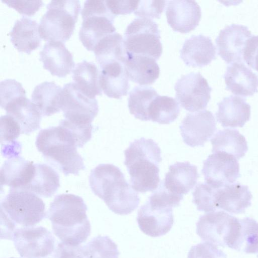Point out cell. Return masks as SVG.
Returning a JSON list of instances; mask_svg holds the SVG:
<instances>
[{"label":"cell","instance_id":"34","mask_svg":"<svg viewBox=\"0 0 258 258\" xmlns=\"http://www.w3.org/2000/svg\"><path fill=\"white\" fill-rule=\"evenodd\" d=\"M180 111L179 103L172 97L157 96L148 108L150 120L160 124H169L178 117Z\"/></svg>","mask_w":258,"mask_h":258},{"label":"cell","instance_id":"15","mask_svg":"<svg viewBox=\"0 0 258 258\" xmlns=\"http://www.w3.org/2000/svg\"><path fill=\"white\" fill-rule=\"evenodd\" d=\"M179 128L184 143L191 147L203 146L217 129L215 117L207 110L188 113Z\"/></svg>","mask_w":258,"mask_h":258},{"label":"cell","instance_id":"47","mask_svg":"<svg viewBox=\"0 0 258 258\" xmlns=\"http://www.w3.org/2000/svg\"><path fill=\"white\" fill-rule=\"evenodd\" d=\"M54 258H86L81 252L79 245L72 246L59 242L55 250Z\"/></svg>","mask_w":258,"mask_h":258},{"label":"cell","instance_id":"27","mask_svg":"<svg viewBox=\"0 0 258 258\" xmlns=\"http://www.w3.org/2000/svg\"><path fill=\"white\" fill-rule=\"evenodd\" d=\"M100 68V84L104 94L116 99L126 95L130 84L123 63L115 61Z\"/></svg>","mask_w":258,"mask_h":258},{"label":"cell","instance_id":"42","mask_svg":"<svg viewBox=\"0 0 258 258\" xmlns=\"http://www.w3.org/2000/svg\"><path fill=\"white\" fill-rule=\"evenodd\" d=\"M182 199L183 196L172 193L167 190L164 186L163 181L149 198L151 201L171 208L178 207Z\"/></svg>","mask_w":258,"mask_h":258},{"label":"cell","instance_id":"9","mask_svg":"<svg viewBox=\"0 0 258 258\" xmlns=\"http://www.w3.org/2000/svg\"><path fill=\"white\" fill-rule=\"evenodd\" d=\"M196 226V233L203 240L232 249L239 238L241 227L239 219L224 211L201 216Z\"/></svg>","mask_w":258,"mask_h":258},{"label":"cell","instance_id":"40","mask_svg":"<svg viewBox=\"0 0 258 258\" xmlns=\"http://www.w3.org/2000/svg\"><path fill=\"white\" fill-rule=\"evenodd\" d=\"M26 91L22 84L14 79H8L0 82V105L4 108L17 99L25 97Z\"/></svg>","mask_w":258,"mask_h":258},{"label":"cell","instance_id":"24","mask_svg":"<svg viewBox=\"0 0 258 258\" xmlns=\"http://www.w3.org/2000/svg\"><path fill=\"white\" fill-rule=\"evenodd\" d=\"M199 176L196 166L188 162H178L169 166L162 181L169 191L183 196L194 188Z\"/></svg>","mask_w":258,"mask_h":258},{"label":"cell","instance_id":"6","mask_svg":"<svg viewBox=\"0 0 258 258\" xmlns=\"http://www.w3.org/2000/svg\"><path fill=\"white\" fill-rule=\"evenodd\" d=\"M35 143L44 158L65 175H77L85 169L83 159L77 152L76 140L64 127L59 125L41 130Z\"/></svg>","mask_w":258,"mask_h":258},{"label":"cell","instance_id":"49","mask_svg":"<svg viewBox=\"0 0 258 258\" xmlns=\"http://www.w3.org/2000/svg\"><path fill=\"white\" fill-rule=\"evenodd\" d=\"M257 257H258V255H257Z\"/></svg>","mask_w":258,"mask_h":258},{"label":"cell","instance_id":"43","mask_svg":"<svg viewBox=\"0 0 258 258\" xmlns=\"http://www.w3.org/2000/svg\"><path fill=\"white\" fill-rule=\"evenodd\" d=\"M187 258H227L226 254L216 245L208 242L198 243L192 246Z\"/></svg>","mask_w":258,"mask_h":258},{"label":"cell","instance_id":"48","mask_svg":"<svg viewBox=\"0 0 258 258\" xmlns=\"http://www.w3.org/2000/svg\"><path fill=\"white\" fill-rule=\"evenodd\" d=\"M10 258H16V257H10Z\"/></svg>","mask_w":258,"mask_h":258},{"label":"cell","instance_id":"22","mask_svg":"<svg viewBox=\"0 0 258 258\" xmlns=\"http://www.w3.org/2000/svg\"><path fill=\"white\" fill-rule=\"evenodd\" d=\"M218 105L216 118L224 127H242L249 120L250 106L239 96L225 97Z\"/></svg>","mask_w":258,"mask_h":258},{"label":"cell","instance_id":"38","mask_svg":"<svg viewBox=\"0 0 258 258\" xmlns=\"http://www.w3.org/2000/svg\"><path fill=\"white\" fill-rule=\"evenodd\" d=\"M217 188L207 183L197 184L192 192V202L196 205L198 211L205 212H214L217 208L216 196Z\"/></svg>","mask_w":258,"mask_h":258},{"label":"cell","instance_id":"5","mask_svg":"<svg viewBox=\"0 0 258 258\" xmlns=\"http://www.w3.org/2000/svg\"><path fill=\"white\" fill-rule=\"evenodd\" d=\"M1 238L12 240L14 231L32 227L47 216L43 201L28 190L10 188L1 202Z\"/></svg>","mask_w":258,"mask_h":258},{"label":"cell","instance_id":"23","mask_svg":"<svg viewBox=\"0 0 258 258\" xmlns=\"http://www.w3.org/2000/svg\"><path fill=\"white\" fill-rule=\"evenodd\" d=\"M123 64L128 79L141 86L152 84L159 76V67L150 57L126 52Z\"/></svg>","mask_w":258,"mask_h":258},{"label":"cell","instance_id":"14","mask_svg":"<svg viewBox=\"0 0 258 258\" xmlns=\"http://www.w3.org/2000/svg\"><path fill=\"white\" fill-rule=\"evenodd\" d=\"M137 221L140 230L146 235L153 237L163 236L173 226L172 208L148 200L139 210Z\"/></svg>","mask_w":258,"mask_h":258},{"label":"cell","instance_id":"25","mask_svg":"<svg viewBox=\"0 0 258 258\" xmlns=\"http://www.w3.org/2000/svg\"><path fill=\"white\" fill-rule=\"evenodd\" d=\"M252 196L247 185L236 183L217 188L216 206L231 214L243 213L251 204Z\"/></svg>","mask_w":258,"mask_h":258},{"label":"cell","instance_id":"20","mask_svg":"<svg viewBox=\"0 0 258 258\" xmlns=\"http://www.w3.org/2000/svg\"><path fill=\"white\" fill-rule=\"evenodd\" d=\"M180 56L187 66L203 67L216 58V48L209 37L193 35L184 41Z\"/></svg>","mask_w":258,"mask_h":258},{"label":"cell","instance_id":"45","mask_svg":"<svg viewBox=\"0 0 258 258\" xmlns=\"http://www.w3.org/2000/svg\"><path fill=\"white\" fill-rule=\"evenodd\" d=\"M243 60L258 72V36H252L247 40L243 54Z\"/></svg>","mask_w":258,"mask_h":258},{"label":"cell","instance_id":"44","mask_svg":"<svg viewBox=\"0 0 258 258\" xmlns=\"http://www.w3.org/2000/svg\"><path fill=\"white\" fill-rule=\"evenodd\" d=\"M8 6L14 8L19 13L27 16L33 15L43 5L42 1L2 0Z\"/></svg>","mask_w":258,"mask_h":258},{"label":"cell","instance_id":"46","mask_svg":"<svg viewBox=\"0 0 258 258\" xmlns=\"http://www.w3.org/2000/svg\"><path fill=\"white\" fill-rule=\"evenodd\" d=\"M105 3L110 13L115 17L118 15H126L134 12L139 1L106 0Z\"/></svg>","mask_w":258,"mask_h":258},{"label":"cell","instance_id":"30","mask_svg":"<svg viewBox=\"0 0 258 258\" xmlns=\"http://www.w3.org/2000/svg\"><path fill=\"white\" fill-rule=\"evenodd\" d=\"M211 142L213 153H226L238 160L244 156L248 150L245 137L234 129L219 131L211 139Z\"/></svg>","mask_w":258,"mask_h":258},{"label":"cell","instance_id":"36","mask_svg":"<svg viewBox=\"0 0 258 258\" xmlns=\"http://www.w3.org/2000/svg\"><path fill=\"white\" fill-rule=\"evenodd\" d=\"M79 247L86 258H118L119 254L117 245L107 236L98 235Z\"/></svg>","mask_w":258,"mask_h":258},{"label":"cell","instance_id":"7","mask_svg":"<svg viewBox=\"0 0 258 258\" xmlns=\"http://www.w3.org/2000/svg\"><path fill=\"white\" fill-rule=\"evenodd\" d=\"M39 24L41 38L48 41L65 42L75 28L81 6L79 0L51 1Z\"/></svg>","mask_w":258,"mask_h":258},{"label":"cell","instance_id":"21","mask_svg":"<svg viewBox=\"0 0 258 258\" xmlns=\"http://www.w3.org/2000/svg\"><path fill=\"white\" fill-rule=\"evenodd\" d=\"M224 77L226 89L236 95L247 97L258 91V76L243 62L231 63Z\"/></svg>","mask_w":258,"mask_h":258},{"label":"cell","instance_id":"26","mask_svg":"<svg viewBox=\"0 0 258 258\" xmlns=\"http://www.w3.org/2000/svg\"><path fill=\"white\" fill-rule=\"evenodd\" d=\"M19 124L21 134H29L40 127L42 114L36 105L26 96L17 99L4 108Z\"/></svg>","mask_w":258,"mask_h":258},{"label":"cell","instance_id":"17","mask_svg":"<svg viewBox=\"0 0 258 258\" xmlns=\"http://www.w3.org/2000/svg\"><path fill=\"white\" fill-rule=\"evenodd\" d=\"M167 3V21L174 31L186 33L197 27L202 15L200 7L196 1L174 0Z\"/></svg>","mask_w":258,"mask_h":258},{"label":"cell","instance_id":"12","mask_svg":"<svg viewBox=\"0 0 258 258\" xmlns=\"http://www.w3.org/2000/svg\"><path fill=\"white\" fill-rule=\"evenodd\" d=\"M176 97L185 110L195 112L205 109L211 99L212 88L200 73H190L177 80Z\"/></svg>","mask_w":258,"mask_h":258},{"label":"cell","instance_id":"19","mask_svg":"<svg viewBox=\"0 0 258 258\" xmlns=\"http://www.w3.org/2000/svg\"><path fill=\"white\" fill-rule=\"evenodd\" d=\"M43 68L58 77L69 74L75 66L73 56L64 44L59 41H48L39 53Z\"/></svg>","mask_w":258,"mask_h":258},{"label":"cell","instance_id":"18","mask_svg":"<svg viewBox=\"0 0 258 258\" xmlns=\"http://www.w3.org/2000/svg\"><path fill=\"white\" fill-rule=\"evenodd\" d=\"M35 164L18 156L6 160L1 169V185L25 190L33 180Z\"/></svg>","mask_w":258,"mask_h":258},{"label":"cell","instance_id":"4","mask_svg":"<svg viewBox=\"0 0 258 258\" xmlns=\"http://www.w3.org/2000/svg\"><path fill=\"white\" fill-rule=\"evenodd\" d=\"M61 110L64 119L59 125L71 132L78 148L83 147L92 137V122L99 111L97 100L85 94L74 82H70L62 88Z\"/></svg>","mask_w":258,"mask_h":258},{"label":"cell","instance_id":"3","mask_svg":"<svg viewBox=\"0 0 258 258\" xmlns=\"http://www.w3.org/2000/svg\"><path fill=\"white\" fill-rule=\"evenodd\" d=\"M124 165L137 191H153L159 186L161 150L151 139L141 138L132 142L124 151Z\"/></svg>","mask_w":258,"mask_h":258},{"label":"cell","instance_id":"33","mask_svg":"<svg viewBox=\"0 0 258 258\" xmlns=\"http://www.w3.org/2000/svg\"><path fill=\"white\" fill-rule=\"evenodd\" d=\"M36 172L25 190L44 198L52 196L60 186L59 176L52 167L46 164H35Z\"/></svg>","mask_w":258,"mask_h":258},{"label":"cell","instance_id":"8","mask_svg":"<svg viewBox=\"0 0 258 258\" xmlns=\"http://www.w3.org/2000/svg\"><path fill=\"white\" fill-rule=\"evenodd\" d=\"M81 15L83 21L79 36L88 50H93L103 37L115 32L113 24L115 17L110 13L105 1H85Z\"/></svg>","mask_w":258,"mask_h":258},{"label":"cell","instance_id":"10","mask_svg":"<svg viewBox=\"0 0 258 258\" xmlns=\"http://www.w3.org/2000/svg\"><path fill=\"white\" fill-rule=\"evenodd\" d=\"M123 43L126 52L158 60L162 53L158 25L146 18L135 19L127 27Z\"/></svg>","mask_w":258,"mask_h":258},{"label":"cell","instance_id":"2","mask_svg":"<svg viewBox=\"0 0 258 258\" xmlns=\"http://www.w3.org/2000/svg\"><path fill=\"white\" fill-rule=\"evenodd\" d=\"M89 184L93 193L115 214L128 215L140 203L137 192L125 180L120 169L111 164H101L93 169Z\"/></svg>","mask_w":258,"mask_h":258},{"label":"cell","instance_id":"28","mask_svg":"<svg viewBox=\"0 0 258 258\" xmlns=\"http://www.w3.org/2000/svg\"><path fill=\"white\" fill-rule=\"evenodd\" d=\"M9 35L14 46L19 51L28 54L36 49L41 42L39 24L25 16L16 20Z\"/></svg>","mask_w":258,"mask_h":258},{"label":"cell","instance_id":"32","mask_svg":"<svg viewBox=\"0 0 258 258\" xmlns=\"http://www.w3.org/2000/svg\"><path fill=\"white\" fill-rule=\"evenodd\" d=\"M93 51L100 68L115 61L123 63L126 57L123 38L116 32L103 37Z\"/></svg>","mask_w":258,"mask_h":258},{"label":"cell","instance_id":"35","mask_svg":"<svg viewBox=\"0 0 258 258\" xmlns=\"http://www.w3.org/2000/svg\"><path fill=\"white\" fill-rule=\"evenodd\" d=\"M158 95L157 92L152 87L145 86L135 87L130 91L128 99L130 113L141 120H149V107Z\"/></svg>","mask_w":258,"mask_h":258},{"label":"cell","instance_id":"29","mask_svg":"<svg viewBox=\"0 0 258 258\" xmlns=\"http://www.w3.org/2000/svg\"><path fill=\"white\" fill-rule=\"evenodd\" d=\"M62 88L54 82H43L35 87L32 93V101L41 114L50 116L61 110Z\"/></svg>","mask_w":258,"mask_h":258},{"label":"cell","instance_id":"16","mask_svg":"<svg viewBox=\"0 0 258 258\" xmlns=\"http://www.w3.org/2000/svg\"><path fill=\"white\" fill-rule=\"evenodd\" d=\"M251 36L245 26L232 24L226 26L216 39L218 54L228 63L243 62L244 49Z\"/></svg>","mask_w":258,"mask_h":258},{"label":"cell","instance_id":"11","mask_svg":"<svg viewBox=\"0 0 258 258\" xmlns=\"http://www.w3.org/2000/svg\"><path fill=\"white\" fill-rule=\"evenodd\" d=\"M12 240L17 251L24 258H44L55 249L54 237L42 226L17 228Z\"/></svg>","mask_w":258,"mask_h":258},{"label":"cell","instance_id":"39","mask_svg":"<svg viewBox=\"0 0 258 258\" xmlns=\"http://www.w3.org/2000/svg\"><path fill=\"white\" fill-rule=\"evenodd\" d=\"M20 134V126L11 116L6 114L1 117V144L4 143L2 148L20 145L15 141Z\"/></svg>","mask_w":258,"mask_h":258},{"label":"cell","instance_id":"41","mask_svg":"<svg viewBox=\"0 0 258 258\" xmlns=\"http://www.w3.org/2000/svg\"><path fill=\"white\" fill-rule=\"evenodd\" d=\"M167 2L166 1H139L134 14L140 18H159Z\"/></svg>","mask_w":258,"mask_h":258},{"label":"cell","instance_id":"37","mask_svg":"<svg viewBox=\"0 0 258 258\" xmlns=\"http://www.w3.org/2000/svg\"><path fill=\"white\" fill-rule=\"evenodd\" d=\"M239 221V236L233 249L246 253H258V222L249 217Z\"/></svg>","mask_w":258,"mask_h":258},{"label":"cell","instance_id":"1","mask_svg":"<svg viewBox=\"0 0 258 258\" xmlns=\"http://www.w3.org/2000/svg\"><path fill=\"white\" fill-rule=\"evenodd\" d=\"M87 207L83 199L73 194L56 196L50 203L47 217L54 234L65 245H80L91 233L86 214Z\"/></svg>","mask_w":258,"mask_h":258},{"label":"cell","instance_id":"13","mask_svg":"<svg viewBox=\"0 0 258 258\" xmlns=\"http://www.w3.org/2000/svg\"><path fill=\"white\" fill-rule=\"evenodd\" d=\"M202 172L206 183L215 188L229 185L240 176L237 159L224 152L210 155L204 161Z\"/></svg>","mask_w":258,"mask_h":258},{"label":"cell","instance_id":"31","mask_svg":"<svg viewBox=\"0 0 258 258\" xmlns=\"http://www.w3.org/2000/svg\"><path fill=\"white\" fill-rule=\"evenodd\" d=\"M72 72L74 83L85 94L91 98L102 95L100 71L94 62L83 60Z\"/></svg>","mask_w":258,"mask_h":258}]
</instances>
